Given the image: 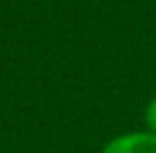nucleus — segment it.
Returning a JSON list of instances; mask_svg holds the SVG:
<instances>
[{
    "mask_svg": "<svg viewBox=\"0 0 156 153\" xmlns=\"http://www.w3.org/2000/svg\"><path fill=\"white\" fill-rule=\"evenodd\" d=\"M102 153H156V135L145 133H125L106 142Z\"/></svg>",
    "mask_w": 156,
    "mask_h": 153,
    "instance_id": "1",
    "label": "nucleus"
},
{
    "mask_svg": "<svg viewBox=\"0 0 156 153\" xmlns=\"http://www.w3.org/2000/svg\"><path fill=\"white\" fill-rule=\"evenodd\" d=\"M145 124H147V131L156 135V95L149 99L147 108H145Z\"/></svg>",
    "mask_w": 156,
    "mask_h": 153,
    "instance_id": "2",
    "label": "nucleus"
}]
</instances>
